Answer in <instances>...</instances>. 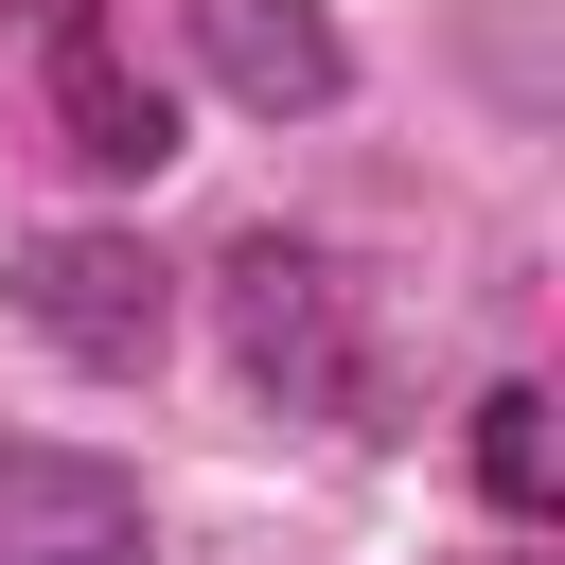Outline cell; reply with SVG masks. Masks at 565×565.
Segmentation results:
<instances>
[{"mask_svg": "<svg viewBox=\"0 0 565 565\" xmlns=\"http://www.w3.org/2000/svg\"><path fill=\"white\" fill-rule=\"evenodd\" d=\"M477 494L494 512H547L565 459H547V388H477Z\"/></svg>", "mask_w": 565, "mask_h": 565, "instance_id": "6", "label": "cell"}, {"mask_svg": "<svg viewBox=\"0 0 565 565\" xmlns=\"http://www.w3.org/2000/svg\"><path fill=\"white\" fill-rule=\"evenodd\" d=\"M0 88L35 106V141H53L71 177H159V159H177V106H159V71L124 53L106 0H0Z\"/></svg>", "mask_w": 565, "mask_h": 565, "instance_id": "1", "label": "cell"}, {"mask_svg": "<svg viewBox=\"0 0 565 565\" xmlns=\"http://www.w3.org/2000/svg\"><path fill=\"white\" fill-rule=\"evenodd\" d=\"M141 547H159V512H141L124 459H88V441H0V565H141Z\"/></svg>", "mask_w": 565, "mask_h": 565, "instance_id": "4", "label": "cell"}, {"mask_svg": "<svg viewBox=\"0 0 565 565\" xmlns=\"http://www.w3.org/2000/svg\"><path fill=\"white\" fill-rule=\"evenodd\" d=\"M230 335H247V371L282 388V406H371V371H353V318H335V265L318 247H282V230H247L230 247Z\"/></svg>", "mask_w": 565, "mask_h": 565, "instance_id": "3", "label": "cell"}, {"mask_svg": "<svg viewBox=\"0 0 565 565\" xmlns=\"http://www.w3.org/2000/svg\"><path fill=\"white\" fill-rule=\"evenodd\" d=\"M18 318L71 353V371H159V335H177V282H159V247L141 230H35L18 247Z\"/></svg>", "mask_w": 565, "mask_h": 565, "instance_id": "2", "label": "cell"}, {"mask_svg": "<svg viewBox=\"0 0 565 565\" xmlns=\"http://www.w3.org/2000/svg\"><path fill=\"white\" fill-rule=\"evenodd\" d=\"M194 18V71L247 106V124H318V106H353V35L318 18V0H177Z\"/></svg>", "mask_w": 565, "mask_h": 565, "instance_id": "5", "label": "cell"}]
</instances>
